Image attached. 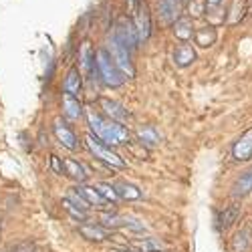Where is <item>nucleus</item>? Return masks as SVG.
Here are the masks:
<instances>
[{"mask_svg":"<svg viewBox=\"0 0 252 252\" xmlns=\"http://www.w3.org/2000/svg\"><path fill=\"white\" fill-rule=\"evenodd\" d=\"M87 119H89V125H91L95 137L101 139L103 143H107V145H119L123 141H127V137H129L127 129H125L123 125H119L115 119L107 121V119L95 115L93 111L87 113Z\"/></svg>","mask_w":252,"mask_h":252,"instance_id":"f257e3e1","label":"nucleus"},{"mask_svg":"<svg viewBox=\"0 0 252 252\" xmlns=\"http://www.w3.org/2000/svg\"><path fill=\"white\" fill-rule=\"evenodd\" d=\"M97 71H99V77L105 85L109 87H119L125 83V77H123V71L117 67V63L113 61V57L109 55V51H97Z\"/></svg>","mask_w":252,"mask_h":252,"instance_id":"f03ea898","label":"nucleus"},{"mask_svg":"<svg viewBox=\"0 0 252 252\" xmlns=\"http://www.w3.org/2000/svg\"><path fill=\"white\" fill-rule=\"evenodd\" d=\"M123 47H127L129 51H133L139 43V36H137V29L135 23L129 20L127 16H121L117 23H115V34H113Z\"/></svg>","mask_w":252,"mask_h":252,"instance_id":"7ed1b4c3","label":"nucleus"},{"mask_svg":"<svg viewBox=\"0 0 252 252\" xmlns=\"http://www.w3.org/2000/svg\"><path fill=\"white\" fill-rule=\"evenodd\" d=\"M107 51H109V55L113 57V61L117 63V67H119L125 75H129V77L135 75V69H133L131 59H129V49H127V47H123L115 36L109 40V49H107Z\"/></svg>","mask_w":252,"mask_h":252,"instance_id":"20e7f679","label":"nucleus"},{"mask_svg":"<svg viewBox=\"0 0 252 252\" xmlns=\"http://www.w3.org/2000/svg\"><path fill=\"white\" fill-rule=\"evenodd\" d=\"M85 139H87V145H89V150L93 152V156L99 158L101 161L109 163V165H113V167H123V165H125V161H123L115 152H111L107 145H103L101 141H97L93 135H87Z\"/></svg>","mask_w":252,"mask_h":252,"instance_id":"39448f33","label":"nucleus"},{"mask_svg":"<svg viewBox=\"0 0 252 252\" xmlns=\"http://www.w3.org/2000/svg\"><path fill=\"white\" fill-rule=\"evenodd\" d=\"M135 14V29H137V36H139V43L150 38V32H152V18H150V10L145 4H139L137 10L133 12Z\"/></svg>","mask_w":252,"mask_h":252,"instance_id":"423d86ee","label":"nucleus"},{"mask_svg":"<svg viewBox=\"0 0 252 252\" xmlns=\"http://www.w3.org/2000/svg\"><path fill=\"white\" fill-rule=\"evenodd\" d=\"M158 8H159V14H161L163 23L165 25H172V23H176L178 16H180L182 0H159Z\"/></svg>","mask_w":252,"mask_h":252,"instance_id":"0eeeda50","label":"nucleus"},{"mask_svg":"<svg viewBox=\"0 0 252 252\" xmlns=\"http://www.w3.org/2000/svg\"><path fill=\"white\" fill-rule=\"evenodd\" d=\"M232 156H234V159H238V161H248V159H252V129L246 131V133L234 143Z\"/></svg>","mask_w":252,"mask_h":252,"instance_id":"6e6552de","label":"nucleus"},{"mask_svg":"<svg viewBox=\"0 0 252 252\" xmlns=\"http://www.w3.org/2000/svg\"><path fill=\"white\" fill-rule=\"evenodd\" d=\"M252 248V222H246L232 240V252H248Z\"/></svg>","mask_w":252,"mask_h":252,"instance_id":"1a4fd4ad","label":"nucleus"},{"mask_svg":"<svg viewBox=\"0 0 252 252\" xmlns=\"http://www.w3.org/2000/svg\"><path fill=\"white\" fill-rule=\"evenodd\" d=\"M83 200H85L89 206H97V208H103L105 204H107V200H105L101 196V192L97 190V188H89V186H79L75 190Z\"/></svg>","mask_w":252,"mask_h":252,"instance_id":"9d476101","label":"nucleus"},{"mask_svg":"<svg viewBox=\"0 0 252 252\" xmlns=\"http://www.w3.org/2000/svg\"><path fill=\"white\" fill-rule=\"evenodd\" d=\"M79 59H81V69L85 71V73H91L93 71V67L97 65V55H95V51H93V47H91V43L89 40H85L83 43V47H81V51H79Z\"/></svg>","mask_w":252,"mask_h":252,"instance_id":"9b49d317","label":"nucleus"},{"mask_svg":"<svg viewBox=\"0 0 252 252\" xmlns=\"http://www.w3.org/2000/svg\"><path fill=\"white\" fill-rule=\"evenodd\" d=\"M55 135L59 137V141L65 145V148H69V150H75V148H77V137H75V133H73L61 119L55 121Z\"/></svg>","mask_w":252,"mask_h":252,"instance_id":"f8f14e48","label":"nucleus"},{"mask_svg":"<svg viewBox=\"0 0 252 252\" xmlns=\"http://www.w3.org/2000/svg\"><path fill=\"white\" fill-rule=\"evenodd\" d=\"M174 61H176V65H180V67H188L190 63L196 61V51L192 49V45L184 43V45H180V47L176 49V53H174Z\"/></svg>","mask_w":252,"mask_h":252,"instance_id":"ddd939ff","label":"nucleus"},{"mask_svg":"<svg viewBox=\"0 0 252 252\" xmlns=\"http://www.w3.org/2000/svg\"><path fill=\"white\" fill-rule=\"evenodd\" d=\"M101 107L105 109V113H107L111 119H115V121H125L129 117V113L125 111L119 103H115V101H109V99H103L101 101Z\"/></svg>","mask_w":252,"mask_h":252,"instance_id":"4468645a","label":"nucleus"},{"mask_svg":"<svg viewBox=\"0 0 252 252\" xmlns=\"http://www.w3.org/2000/svg\"><path fill=\"white\" fill-rule=\"evenodd\" d=\"M63 89H65L67 95H73V97L79 95V91H81V73H79V69H71L69 71Z\"/></svg>","mask_w":252,"mask_h":252,"instance_id":"2eb2a0df","label":"nucleus"},{"mask_svg":"<svg viewBox=\"0 0 252 252\" xmlns=\"http://www.w3.org/2000/svg\"><path fill=\"white\" fill-rule=\"evenodd\" d=\"M174 32L180 40H188V38H192V34H196L190 18H178L174 23Z\"/></svg>","mask_w":252,"mask_h":252,"instance_id":"dca6fc26","label":"nucleus"},{"mask_svg":"<svg viewBox=\"0 0 252 252\" xmlns=\"http://www.w3.org/2000/svg\"><path fill=\"white\" fill-rule=\"evenodd\" d=\"M196 45L200 47H212L214 40H216V31L212 27H204L200 31H196Z\"/></svg>","mask_w":252,"mask_h":252,"instance_id":"f3484780","label":"nucleus"},{"mask_svg":"<svg viewBox=\"0 0 252 252\" xmlns=\"http://www.w3.org/2000/svg\"><path fill=\"white\" fill-rule=\"evenodd\" d=\"M63 107H65V113L69 119H79L83 109H81V103L73 97V95H65V99H63Z\"/></svg>","mask_w":252,"mask_h":252,"instance_id":"a211bd4d","label":"nucleus"},{"mask_svg":"<svg viewBox=\"0 0 252 252\" xmlns=\"http://www.w3.org/2000/svg\"><path fill=\"white\" fill-rule=\"evenodd\" d=\"M252 192V170H248L244 176L238 178V182L234 184V196H246Z\"/></svg>","mask_w":252,"mask_h":252,"instance_id":"6ab92c4d","label":"nucleus"},{"mask_svg":"<svg viewBox=\"0 0 252 252\" xmlns=\"http://www.w3.org/2000/svg\"><path fill=\"white\" fill-rule=\"evenodd\" d=\"M65 174H69L71 178H75L79 182H83L87 178L85 167H83L79 161H75V159H65Z\"/></svg>","mask_w":252,"mask_h":252,"instance_id":"aec40b11","label":"nucleus"},{"mask_svg":"<svg viewBox=\"0 0 252 252\" xmlns=\"http://www.w3.org/2000/svg\"><path fill=\"white\" fill-rule=\"evenodd\" d=\"M81 234L85 238H89V240H103V238L109 236L107 230L97 228V226H81Z\"/></svg>","mask_w":252,"mask_h":252,"instance_id":"412c9836","label":"nucleus"},{"mask_svg":"<svg viewBox=\"0 0 252 252\" xmlns=\"http://www.w3.org/2000/svg\"><path fill=\"white\" fill-rule=\"evenodd\" d=\"M244 10H246L244 0H234L232 8H230V18H228V23H230V25H236V23H240V20L244 18Z\"/></svg>","mask_w":252,"mask_h":252,"instance_id":"4be33fe9","label":"nucleus"},{"mask_svg":"<svg viewBox=\"0 0 252 252\" xmlns=\"http://www.w3.org/2000/svg\"><path fill=\"white\" fill-rule=\"evenodd\" d=\"M115 190H117V194H119L121 198H127V200H137V198H141V192L137 190V188L129 186V184H117Z\"/></svg>","mask_w":252,"mask_h":252,"instance_id":"5701e85b","label":"nucleus"},{"mask_svg":"<svg viewBox=\"0 0 252 252\" xmlns=\"http://www.w3.org/2000/svg\"><path fill=\"white\" fill-rule=\"evenodd\" d=\"M240 214V208L238 206H228L226 212L220 216V228H228L230 224H232Z\"/></svg>","mask_w":252,"mask_h":252,"instance_id":"b1692460","label":"nucleus"},{"mask_svg":"<svg viewBox=\"0 0 252 252\" xmlns=\"http://www.w3.org/2000/svg\"><path fill=\"white\" fill-rule=\"evenodd\" d=\"M97 190L101 192V196L107 200V202H117V198H119V194H117V190H115V186L99 184V186H97Z\"/></svg>","mask_w":252,"mask_h":252,"instance_id":"393cba45","label":"nucleus"},{"mask_svg":"<svg viewBox=\"0 0 252 252\" xmlns=\"http://www.w3.org/2000/svg\"><path fill=\"white\" fill-rule=\"evenodd\" d=\"M139 139L145 141V143H150V145H154V143L159 141V135L156 133L154 127H145V129H139Z\"/></svg>","mask_w":252,"mask_h":252,"instance_id":"a878e982","label":"nucleus"},{"mask_svg":"<svg viewBox=\"0 0 252 252\" xmlns=\"http://www.w3.org/2000/svg\"><path fill=\"white\" fill-rule=\"evenodd\" d=\"M137 246H139L141 252H159V250H161V244H159L158 240H154V238L143 240V242H139Z\"/></svg>","mask_w":252,"mask_h":252,"instance_id":"bb28decb","label":"nucleus"},{"mask_svg":"<svg viewBox=\"0 0 252 252\" xmlns=\"http://www.w3.org/2000/svg\"><path fill=\"white\" fill-rule=\"evenodd\" d=\"M51 161H53V170H55L57 174H65V161L61 163L57 156H53V158H51Z\"/></svg>","mask_w":252,"mask_h":252,"instance_id":"cd10ccee","label":"nucleus"},{"mask_svg":"<svg viewBox=\"0 0 252 252\" xmlns=\"http://www.w3.org/2000/svg\"><path fill=\"white\" fill-rule=\"evenodd\" d=\"M139 4H141V2H139V0H127V6H129V12H135Z\"/></svg>","mask_w":252,"mask_h":252,"instance_id":"c85d7f7f","label":"nucleus"},{"mask_svg":"<svg viewBox=\"0 0 252 252\" xmlns=\"http://www.w3.org/2000/svg\"><path fill=\"white\" fill-rule=\"evenodd\" d=\"M220 2H222V0H206V4H208V6H218Z\"/></svg>","mask_w":252,"mask_h":252,"instance_id":"c756f323","label":"nucleus"},{"mask_svg":"<svg viewBox=\"0 0 252 252\" xmlns=\"http://www.w3.org/2000/svg\"><path fill=\"white\" fill-rule=\"evenodd\" d=\"M115 252H133V250H115Z\"/></svg>","mask_w":252,"mask_h":252,"instance_id":"7c9ffc66","label":"nucleus"}]
</instances>
